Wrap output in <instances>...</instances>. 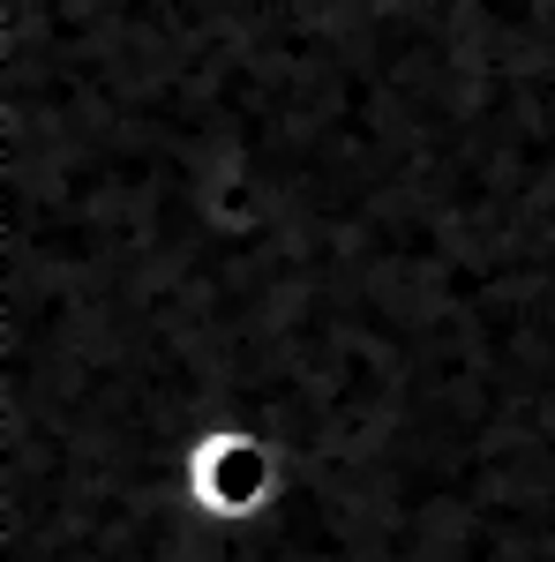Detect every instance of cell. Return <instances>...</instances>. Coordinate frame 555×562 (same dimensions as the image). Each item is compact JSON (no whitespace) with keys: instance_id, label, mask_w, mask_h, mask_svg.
I'll use <instances>...</instances> for the list:
<instances>
[{"instance_id":"obj_1","label":"cell","mask_w":555,"mask_h":562,"mask_svg":"<svg viewBox=\"0 0 555 562\" xmlns=\"http://www.w3.org/2000/svg\"><path fill=\"white\" fill-rule=\"evenodd\" d=\"M293 487L286 442L256 420H211L180 442V503L211 525H263Z\"/></svg>"}]
</instances>
